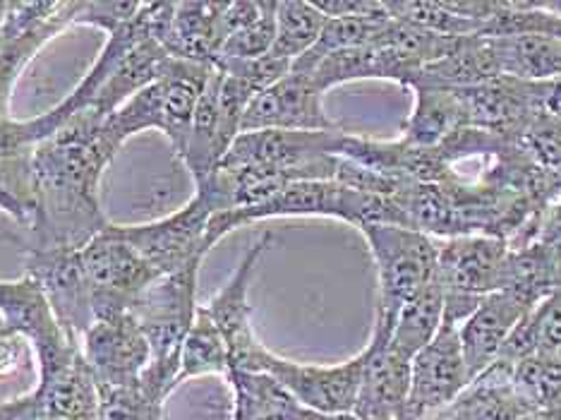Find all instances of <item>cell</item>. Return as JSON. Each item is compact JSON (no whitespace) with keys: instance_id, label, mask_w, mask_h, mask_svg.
I'll return each instance as SVG.
<instances>
[{"instance_id":"cell-16","label":"cell","mask_w":561,"mask_h":420,"mask_svg":"<svg viewBox=\"0 0 561 420\" xmlns=\"http://www.w3.org/2000/svg\"><path fill=\"white\" fill-rule=\"evenodd\" d=\"M252 130H339L324 111V94L308 75L288 72L270 89L252 99L242 133Z\"/></svg>"},{"instance_id":"cell-22","label":"cell","mask_w":561,"mask_h":420,"mask_svg":"<svg viewBox=\"0 0 561 420\" xmlns=\"http://www.w3.org/2000/svg\"><path fill=\"white\" fill-rule=\"evenodd\" d=\"M502 78L552 82L561 78V36L523 34L490 39Z\"/></svg>"},{"instance_id":"cell-33","label":"cell","mask_w":561,"mask_h":420,"mask_svg":"<svg viewBox=\"0 0 561 420\" xmlns=\"http://www.w3.org/2000/svg\"><path fill=\"white\" fill-rule=\"evenodd\" d=\"M27 339L20 337L18 332L0 320V379L15 375L22 363L27 361Z\"/></svg>"},{"instance_id":"cell-36","label":"cell","mask_w":561,"mask_h":420,"mask_svg":"<svg viewBox=\"0 0 561 420\" xmlns=\"http://www.w3.org/2000/svg\"><path fill=\"white\" fill-rule=\"evenodd\" d=\"M547 266H550L554 291L561 288V238L547 246Z\"/></svg>"},{"instance_id":"cell-25","label":"cell","mask_w":561,"mask_h":420,"mask_svg":"<svg viewBox=\"0 0 561 420\" xmlns=\"http://www.w3.org/2000/svg\"><path fill=\"white\" fill-rule=\"evenodd\" d=\"M231 373V355H228L226 339L214 325L209 313L199 305L195 320L190 325L187 334L181 347V373H178V385L185 379L204 377V375H224Z\"/></svg>"},{"instance_id":"cell-29","label":"cell","mask_w":561,"mask_h":420,"mask_svg":"<svg viewBox=\"0 0 561 420\" xmlns=\"http://www.w3.org/2000/svg\"><path fill=\"white\" fill-rule=\"evenodd\" d=\"M274 39H276V3H266L260 20H254L250 27L228 36L219 50V56H216V63L262 58L272 50Z\"/></svg>"},{"instance_id":"cell-2","label":"cell","mask_w":561,"mask_h":420,"mask_svg":"<svg viewBox=\"0 0 561 420\" xmlns=\"http://www.w3.org/2000/svg\"><path fill=\"white\" fill-rule=\"evenodd\" d=\"M360 234L379 279L373 337L391 339L399 313L435 282L439 248L432 236L405 226H367Z\"/></svg>"},{"instance_id":"cell-8","label":"cell","mask_w":561,"mask_h":420,"mask_svg":"<svg viewBox=\"0 0 561 420\" xmlns=\"http://www.w3.org/2000/svg\"><path fill=\"white\" fill-rule=\"evenodd\" d=\"M365 371V349L339 365H310L280 359L262 349L250 373L272 375L293 399L310 411L353 413Z\"/></svg>"},{"instance_id":"cell-18","label":"cell","mask_w":561,"mask_h":420,"mask_svg":"<svg viewBox=\"0 0 561 420\" xmlns=\"http://www.w3.org/2000/svg\"><path fill=\"white\" fill-rule=\"evenodd\" d=\"M411 363L391 347L389 339L369 337L353 416L358 420H403L411 391Z\"/></svg>"},{"instance_id":"cell-27","label":"cell","mask_w":561,"mask_h":420,"mask_svg":"<svg viewBox=\"0 0 561 420\" xmlns=\"http://www.w3.org/2000/svg\"><path fill=\"white\" fill-rule=\"evenodd\" d=\"M389 10L397 22L411 24V27L439 36H451V39L480 34V22L458 12L454 3H435V0H389Z\"/></svg>"},{"instance_id":"cell-14","label":"cell","mask_w":561,"mask_h":420,"mask_svg":"<svg viewBox=\"0 0 561 420\" xmlns=\"http://www.w3.org/2000/svg\"><path fill=\"white\" fill-rule=\"evenodd\" d=\"M80 349L99 387L133 385L151 363V347L133 313L99 317Z\"/></svg>"},{"instance_id":"cell-4","label":"cell","mask_w":561,"mask_h":420,"mask_svg":"<svg viewBox=\"0 0 561 420\" xmlns=\"http://www.w3.org/2000/svg\"><path fill=\"white\" fill-rule=\"evenodd\" d=\"M346 130H252L228 149L221 167H266L290 183L334 181Z\"/></svg>"},{"instance_id":"cell-10","label":"cell","mask_w":561,"mask_h":420,"mask_svg":"<svg viewBox=\"0 0 561 420\" xmlns=\"http://www.w3.org/2000/svg\"><path fill=\"white\" fill-rule=\"evenodd\" d=\"M199 266L161 276L133 305L135 320L151 347V361L181 359V347L197 313Z\"/></svg>"},{"instance_id":"cell-34","label":"cell","mask_w":561,"mask_h":420,"mask_svg":"<svg viewBox=\"0 0 561 420\" xmlns=\"http://www.w3.org/2000/svg\"><path fill=\"white\" fill-rule=\"evenodd\" d=\"M34 418H36V399L32 391L18 399L0 401V420H34Z\"/></svg>"},{"instance_id":"cell-26","label":"cell","mask_w":561,"mask_h":420,"mask_svg":"<svg viewBox=\"0 0 561 420\" xmlns=\"http://www.w3.org/2000/svg\"><path fill=\"white\" fill-rule=\"evenodd\" d=\"M327 20L329 18L314 3H302V0L276 3V39L270 56L293 66L320 39Z\"/></svg>"},{"instance_id":"cell-38","label":"cell","mask_w":561,"mask_h":420,"mask_svg":"<svg viewBox=\"0 0 561 420\" xmlns=\"http://www.w3.org/2000/svg\"><path fill=\"white\" fill-rule=\"evenodd\" d=\"M520 420H561V413L554 409H530L526 416H520Z\"/></svg>"},{"instance_id":"cell-21","label":"cell","mask_w":561,"mask_h":420,"mask_svg":"<svg viewBox=\"0 0 561 420\" xmlns=\"http://www.w3.org/2000/svg\"><path fill=\"white\" fill-rule=\"evenodd\" d=\"M413 113L403 125L401 143L417 149H435L454 133L468 127L463 101L456 89L415 87Z\"/></svg>"},{"instance_id":"cell-5","label":"cell","mask_w":561,"mask_h":420,"mask_svg":"<svg viewBox=\"0 0 561 420\" xmlns=\"http://www.w3.org/2000/svg\"><path fill=\"white\" fill-rule=\"evenodd\" d=\"M0 320L34 349L39 379L56 377L82 361L80 343L62 332L44 291L30 274L12 282L0 279Z\"/></svg>"},{"instance_id":"cell-30","label":"cell","mask_w":561,"mask_h":420,"mask_svg":"<svg viewBox=\"0 0 561 420\" xmlns=\"http://www.w3.org/2000/svg\"><path fill=\"white\" fill-rule=\"evenodd\" d=\"M518 147L535 167L542 171L559 173L561 171V121L538 113L535 121L526 127V133L518 137Z\"/></svg>"},{"instance_id":"cell-7","label":"cell","mask_w":561,"mask_h":420,"mask_svg":"<svg viewBox=\"0 0 561 420\" xmlns=\"http://www.w3.org/2000/svg\"><path fill=\"white\" fill-rule=\"evenodd\" d=\"M211 209L197 193L185 207L147 224H113L125 243H130L142 258L169 276L185 266L202 264L207 258V228Z\"/></svg>"},{"instance_id":"cell-3","label":"cell","mask_w":561,"mask_h":420,"mask_svg":"<svg viewBox=\"0 0 561 420\" xmlns=\"http://www.w3.org/2000/svg\"><path fill=\"white\" fill-rule=\"evenodd\" d=\"M209 72L211 68L207 66L173 58L169 70L157 82L137 92L106 118L108 137L123 149L130 137L145 130H159L169 137L175 155H181Z\"/></svg>"},{"instance_id":"cell-12","label":"cell","mask_w":561,"mask_h":420,"mask_svg":"<svg viewBox=\"0 0 561 420\" xmlns=\"http://www.w3.org/2000/svg\"><path fill=\"white\" fill-rule=\"evenodd\" d=\"M463 359L458 322L444 320L439 332L411 363V391H408L403 420H423L449 406L470 385Z\"/></svg>"},{"instance_id":"cell-11","label":"cell","mask_w":561,"mask_h":420,"mask_svg":"<svg viewBox=\"0 0 561 420\" xmlns=\"http://www.w3.org/2000/svg\"><path fill=\"white\" fill-rule=\"evenodd\" d=\"M24 274H30L44 291L62 332L75 343H82L89 327L96 320L82 252L30 246L27 258H24Z\"/></svg>"},{"instance_id":"cell-20","label":"cell","mask_w":561,"mask_h":420,"mask_svg":"<svg viewBox=\"0 0 561 420\" xmlns=\"http://www.w3.org/2000/svg\"><path fill=\"white\" fill-rule=\"evenodd\" d=\"M216 18H219V3H175L173 18L161 30L157 42L175 60L214 68L219 56Z\"/></svg>"},{"instance_id":"cell-28","label":"cell","mask_w":561,"mask_h":420,"mask_svg":"<svg viewBox=\"0 0 561 420\" xmlns=\"http://www.w3.org/2000/svg\"><path fill=\"white\" fill-rule=\"evenodd\" d=\"M163 404L137 379L123 387H99V420H161Z\"/></svg>"},{"instance_id":"cell-9","label":"cell","mask_w":561,"mask_h":420,"mask_svg":"<svg viewBox=\"0 0 561 420\" xmlns=\"http://www.w3.org/2000/svg\"><path fill=\"white\" fill-rule=\"evenodd\" d=\"M82 3H8L0 32V109L10 111L12 89L32 58L78 22Z\"/></svg>"},{"instance_id":"cell-24","label":"cell","mask_w":561,"mask_h":420,"mask_svg":"<svg viewBox=\"0 0 561 420\" xmlns=\"http://www.w3.org/2000/svg\"><path fill=\"white\" fill-rule=\"evenodd\" d=\"M444 308H446V294L439 276H435V282H432L423 294L413 298L399 313L397 327H393L391 339H389L391 347L401 355H405V359L413 361L415 353L420 349H425L439 332V327L444 322Z\"/></svg>"},{"instance_id":"cell-32","label":"cell","mask_w":561,"mask_h":420,"mask_svg":"<svg viewBox=\"0 0 561 420\" xmlns=\"http://www.w3.org/2000/svg\"><path fill=\"white\" fill-rule=\"evenodd\" d=\"M530 320L538 332L540 351L561 347V288L552 291L550 296L540 300L530 310Z\"/></svg>"},{"instance_id":"cell-35","label":"cell","mask_w":561,"mask_h":420,"mask_svg":"<svg viewBox=\"0 0 561 420\" xmlns=\"http://www.w3.org/2000/svg\"><path fill=\"white\" fill-rule=\"evenodd\" d=\"M542 113L561 121V78L542 82Z\"/></svg>"},{"instance_id":"cell-6","label":"cell","mask_w":561,"mask_h":420,"mask_svg":"<svg viewBox=\"0 0 561 420\" xmlns=\"http://www.w3.org/2000/svg\"><path fill=\"white\" fill-rule=\"evenodd\" d=\"M92 291L94 317L130 313L145 291L161 279L142 254L113 231V224L80 250Z\"/></svg>"},{"instance_id":"cell-23","label":"cell","mask_w":561,"mask_h":420,"mask_svg":"<svg viewBox=\"0 0 561 420\" xmlns=\"http://www.w3.org/2000/svg\"><path fill=\"white\" fill-rule=\"evenodd\" d=\"M236 394L233 420H296L302 406L266 373H228Z\"/></svg>"},{"instance_id":"cell-17","label":"cell","mask_w":561,"mask_h":420,"mask_svg":"<svg viewBox=\"0 0 561 420\" xmlns=\"http://www.w3.org/2000/svg\"><path fill=\"white\" fill-rule=\"evenodd\" d=\"M533 308V303L520 298L514 291H496V294L484 296L478 308L458 325L470 379L482 375L500 359L506 339Z\"/></svg>"},{"instance_id":"cell-39","label":"cell","mask_w":561,"mask_h":420,"mask_svg":"<svg viewBox=\"0 0 561 420\" xmlns=\"http://www.w3.org/2000/svg\"><path fill=\"white\" fill-rule=\"evenodd\" d=\"M5 15H8V3H3V0H0V32H3V22H5ZM3 118H10V111L0 109V121H3Z\"/></svg>"},{"instance_id":"cell-31","label":"cell","mask_w":561,"mask_h":420,"mask_svg":"<svg viewBox=\"0 0 561 420\" xmlns=\"http://www.w3.org/2000/svg\"><path fill=\"white\" fill-rule=\"evenodd\" d=\"M139 8H142V3H135V0H106V3L96 0V3H82L75 24H87V27H96L104 30L106 34H113L125 27L127 22H133Z\"/></svg>"},{"instance_id":"cell-40","label":"cell","mask_w":561,"mask_h":420,"mask_svg":"<svg viewBox=\"0 0 561 420\" xmlns=\"http://www.w3.org/2000/svg\"><path fill=\"white\" fill-rule=\"evenodd\" d=\"M547 409H554L557 413H561V389L557 391V397L552 399V404H550V406H547Z\"/></svg>"},{"instance_id":"cell-13","label":"cell","mask_w":561,"mask_h":420,"mask_svg":"<svg viewBox=\"0 0 561 420\" xmlns=\"http://www.w3.org/2000/svg\"><path fill=\"white\" fill-rule=\"evenodd\" d=\"M437 254V276L449 296L484 298L504 291L512 248L500 236L446 238Z\"/></svg>"},{"instance_id":"cell-37","label":"cell","mask_w":561,"mask_h":420,"mask_svg":"<svg viewBox=\"0 0 561 420\" xmlns=\"http://www.w3.org/2000/svg\"><path fill=\"white\" fill-rule=\"evenodd\" d=\"M296 420H358L353 413H320V411H310V409H300Z\"/></svg>"},{"instance_id":"cell-15","label":"cell","mask_w":561,"mask_h":420,"mask_svg":"<svg viewBox=\"0 0 561 420\" xmlns=\"http://www.w3.org/2000/svg\"><path fill=\"white\" fill-rule=\"evenodd\" d=\"M272 240L274 236L270 231L254 240L245 258L236 266L233 276L228 279V284L204 305V310L209 313L214 325L219 327V332L226 339L228 355H231V371H252L254 359L264 349V343L252 329V305L248 296L254 270H257L262 254L270 250Z\"/></svg>"},{"instance_id":"cell-19","label":"cell","mask_w":561,"mask_h":420,"mask_svg":"<svg viewBox=\"0 0 561 420\" xmlns=\"http://www.w3.org/2000/svg\"><path fill=\"white\" fill-rule=\"evenodd\" d=\"M533 409L512 387V373L492 363L458 397L435 413V420H520Z\"/></svg>"},{"instance_id":"cell-1","label":"cell","mask_w":561,"mask_h":420,"mask_svg":"<svg viewBox=\"0 0 561 420\" xmlns=\"http://www.w3.org/2000/svg\"><path fill=\"white\" fill-rule=\"evenodd\" d=\"M121 151L106 118L80 113L30 149V214L36 248L82 250L111 226L99 202L106 167Z\"/></svg>"}]
</instances>
